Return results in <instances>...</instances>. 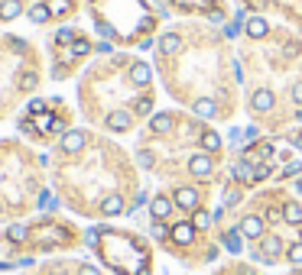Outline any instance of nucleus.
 <instances>
[{"instance_id":"nucleus-1","label":"nucleus","mask_w":302,"mask_h":275,"mask_svg":"<svg viewBox=\"0 0 302 275\" xmlns=\"http://www.w3.org/2000/svg\"><path fill=\"white\" fill-rule=\"evenodd\" d=\"M46 172V152H39L23 136H0V227L26 220L39 207H52Z\"/></svg>"},{"instance_id":"nucleus-2","label":"nucleus","mask_w":302,"mask_h":275,"mask_svg":"<svg viewBox=\"0 0 302 275\" xmlns=\"http://www.w3.org/2000/svg\"><path fill=\"white\" fill-rule=\"evenodd\" d=\"M49 78L46 52L26 33L0 29V127L16 120Z\"/></svg>"},{"instance_id":"nucleus-3","label":"nucleus","mask_w":302,"mask_h":275,"mask_svg":"<svg viewBox=\"0 0 302 275\" xmlns=\"http://www.w3.org/2000/svg\"><path fill=\"white\" fill-rule=\"evenodd\" d=\"M0 243L7 246V253H23L26 259L33 256H49V253H62L68 246L78 243V233L72 224H65L56 214H42L39 220H16V224L4 227Z\"/></svg>"},{"instance_id":"nucleus-4","label":"nucleus","mask_w":302,"mask_h":275,"mask_svg":"<svg viewBox=\"0 0 302 275\" xmlns=\"http://www.w3.org/2000/svg\"><path fill=\"white\" fill-rule=\"evenodd\" d=\"M68 130H72V110L56 94H36L16 117V136H23L33 146H56Z\"/></svg>"},{"instance_id":"nucleus-5","label":"nucleus","mask_w":302,"mask_h":275,"mask_svg":"<svg viewBox=\"0 0 302 275\" xmlns=\"http://www.w3.org/2000/svg\"><path fill=\"white\" fill-rule=\"evenodd\" d=\"M97 52V46L88 39L85 29H78L75 23L56 26L46 36V65H49V81H65L78 72V65H85Z\"/></svg>"},{"instance_id":"nucleus-6","label":"nucleus","mask_w":302,"mask_h":275,"mask_svg":"<svg viewBox=\"0 0 302 275\" xmlns=\"http://www.w3.org/2000/svg\"><path fill=\"white\" fill-rule=\"evenodd\" d=\"M82 10V0H36L30 10L33 26H68Z\"/></svg>"},{"instance_id":"nucleus-7","label":"nucleus","mask_w":302,"mask_h":275,"mask_svg":"<svg viewBox=\"0 0 302 275\" xmlns=\"http://www.w3.org/2000/svg\"><path fill=\"white\" fill-rule=\"evenodd\" d=\"M36 0H0V29H10L13 23H20L30 16Z\"/></svg>"},{"instance_id":"nucleus-8","label":"nucleus","mask_w":302,"mask_h":275,"mask_svg":"<svg viewBox=\"0 0 302 275\" xmlns=\"http://www.w3.org/2000/svg\"><path fill=\"white\" fill-rule=\"evenodd\" d=\"M195 236H198V230H195L192 220H179V224L169 227V239H172L175 246H192Z\"/></svg>"},{"instance_id":"nucleus-9","label":"nucleus","mask_w":302,"mask_h":275,"mask_svg":"<svg viewBox=\"0 0 302 275\" xmlns=\"http://www.w3.org/2000/svg\"><path fill=\"white\" fill-rule=\"evenodd\" d=\"M172 204L179 210H185V214H195L198 204H202V198H198V191H195V188H175L172 191Z\"/></svg>"},{"instance_id":"nucleus-10","label":"nucleus","mask_w":302,"mask_h":275,"mask_svg":"<svg viewBox=\"0 0 302 275\" xmlns=\"http://www.w3.org/2000/svg\"><path fill=\"white\" fill-rule=\"evenodd\" d=\"M156 52L159 58H172L182 52V33H163V36L156 39Z\"/></svg>"},{"instance_id":"nucleus-11","label":"nucleus","mask_w":302,"mask_h":275,"mask_svg":"<svg viewBox=\"0 0 302 275\" xmlns=\"http://www.w3.org/2000/svg\"><path fill=\"white\" fill-rule=\"evenodd\" d=\"M172 130H175V117H172L169 110L153 113V117H149V127H146V133H149V136H169Z\"/></svg>"},{"instance_id":"nucleus-12","label":"nucleus","mask_w":302,"mask_h":275,"mask_svg":"<svg viewBox=\"0 0 302 275\" xmlns=\"http://www.w3.org/2000/svg\"><path fill=\"white\" fill-rule=\"evenodd\" d=\"M189 172L195 175V178H208V175L215 172V159H211V152H195L189 159Z\"/></svg>"},{"instance_id":"nucleus-13","label":"nucleus","mask_w":302,"mask_h":275,"mask_svg":"<svg viewBox=\"0 0 302 275\" xmlns=\"http://www.w3.org/2000/svg\"><path fill=\"white\" fill-rule=\"evenodd\" d=\"M254 256H257L260 262L270 265L273 259H280V256H283V239H280V236H266L263 243H260V250H257Z\"/></svg>"},{"instance_id":"nucleus-14","label":"nucleus","mask_w":302,"mask_h":275,"mask_svg":"<svg viewBox=\"0 0 302 275\" xmlns=\"http://www.w3.org/2000/svg\"><path fill=\"white\" fill-rule=\"evenodd\" d=\"M175 210L172 198H166V194H156V198H149V217L153 220H166Z\"/></svg>"},{"instance_id":"nucleus-15","label":"nucleus","mask_w":302,"mask_h":275,"mask_svg":"<svg viewBox=\"0 0 302 275\" xmlns=\"http://www.w3.org/2000/svg\"><path fill=\"white\" fill-rule=\"evenodd\" d=\"M241 236L244 239H263V217H257V214H247L244 220H241Z\"/></svg>"},{"instance_id":"nucleus-16","label":"nucleus","mask_w":302,"mask_h":275,"mask_svg":"<svg viewBox=\"0 0 302 275\" xmlns=\"http://www.w3.org/2000/svg\"><path fill=\"white\" fill-rule=\"evenodd\" d=\"M250 110H257V113L273 110V94L266 91V87H260V91H254V94H250Z\"/></svg>"},{"instance_id":"nucleus-17","label":"nucleus","mask_w":302,"mask_h":275,"mask_svg":"<svg viewBox=\"0 0 302 275\" xmlns=\"http://www.w3.org/2000/svg\"><path fill=\"white\" fill-rule=\"evenodd\" d=\"M244 33H247L250 39H263L266 33H270V26H266V20H263V16H250V20L244 23Z\"/></svg>"},{"instance_id":"nucleus-18","label":"nucleus","mask_w":302,"mask_h":275,"mask_svg":"<svg viewBox=\"0 0 302 275\" xmlns=\"http://www.w3.org/2000/svg\"><path fill=\"white\" fill-rule=\"evenodd\" d=\"M192 110H195V117L208 120V117H215V113H218V104L211 101V97H198V101L192 104Z\"/></svg>"},{"instance_id":"nucleus-19","label":"nucleus","mask_w":302,"mask_h":275,"mask_svg":"<svg viewBox=\"0 0 302 275\" xmlns=\"http://www.w3.org/2000/svg\"><path fill=\"white\" fill-rule=\"evenodd\" d=\"M198 143H202V152H218V149H221V136L215 130H205L198 136Z\"/></svg>"},{"instance_id":"nucleus-20","label":"nucleus","mask_w":302,"mask_h":275,"mask_svg":"<svg viewBox=\"0 0 302 275\" xmlns=\"http://www.w3.org/2000/svg\"><path fill=\"white\" fill-rule=\"evenodd\" d=\"M215 220H218V214H215V210H195V214H192V224H195V230H208L211 224H215Z\"/></svg>"},{"instance_id":"nucleus-21","label":"nucleus","mask_w":302,"mask_h":275,"mask_svg":"<svg viewBox=\"0 0 302 275\" xmlns=\"http://www.w3.org/2000/svg\"><path fill=\"white\" fill-rule=\"evenodd\" d=\"M224 250L228 253H241L244 250V236H241V230H231V233H224Z\"/></svg>"},{"instance_id":"nucleus-22","label":"nucleus","mask_w":302,"mask_h":275,"mask_svg":"<svg viewBox=\"0 0 302 275\" xmlns=\"http://www.w3.org/2000/svg\"><path fill=\"white\" fill-rule=\"evenodd\" d=\"M283 217H286V224H292V227H299L302 224V204H296V201H289L286 207H283Z\"/></svg>"},{"instance_id":"nucleus-23","label":"nucleus","mask_w":302,"mask_h":275,"mask_svg":"<svg viewBox=\"0 0 302 275\" xmlns=\"http://www.w3.org/2000/svg\"><path fill=\"white\" fill-rule=\"evenodd\" d=\"M234 178L244 181V185L257 181V178H254V165H250V162H237V165H234Z\"/></svg>"},{"instance_id":"nucleus-24","label":"nucleus","mask_w":302,"mask_h":275,"mask_svg":"<svg viewBox=\"0 0 302 275\" xmlns=\"http://www.w3.org/2000/svg\"><path fill=\"white\" fill-rule=\"evenodd\" d=\"M270 175H273V165H270V162H266V165H263V162H257V165H254V178H257V181L270 178Z\"/></svg>"},{"instance_id":"nucleus-25","label":"nucleus","mask_w":302,"mask_h":275,"mask_svg":"<svg viewBox=\"0 0 302 275\" xmlns=\"http://www.w3.org/2000/svg\"><path fill=\"white\" fill-rule=\"evenodd\" d=\"M286 259L292 262V265H302V243H292L289 250H286Z\"/></svg>"},{"instance_id":"nucleus-26","label":"nucleus","mask_w":302,"mask_h":275,"mask_svg":"<svg viewBox=\"0 0 302 275\" xmlns=\"http://www.w3.org/2000/svg\"><path fill=\"white\" fill-rule=\"evenodd\" d=\"M237 201H241V188H228L224 191V207H234Z\"/></svg>"},{"instance_id":"nucleus-27","label":"nucleus","mask_w":302,"mask_h":275,"mask_svg":"<svg viewBox=\"0 0 302 275\" xmlns=\"http://www.w3.org/2000/svg\"><path fill=\"white\" fill-rule=\"evenodd\" d=\"M283 172H286L289 178H292V175H299V172H302V159H292V162H289L286 168H283Z\"/></svg>"},{"instance_id":"nucleus-28","label":"nucleus","mask_w":302,"mask_h":275,"mask_svg":"<svg viewBox=\"0 0 302 275\" xmlns=\"http://www.w3.org/2000/svg\"><path fill=\"white\" fill-rule=\"evenodd\" d=\"M266 220H270V224H280V220H286V217H283L280 207H273V210H266Z\"/></svg>"},{"instance_id":"nucleus-29","label":"nucleus","mask_w":302,"mask_h":275,"mask_svg":"<svg viewBox=\"0 0 302 275\" xmlns=\"http://www.w3.org/2000/svg\"><path fill=\"white\" fill-rule=\"evenodd\" d=\"M292 101H296V104H302V81H296V84H292Z\"/></svg>"},{"instance_id":"nucleus-30","label":"nucleus","mask_w":302,"mask_h":275,"mask_svg":"<svg viewBox=\"0 0 302 275\" xmlns=\"http://www.w3.org/2000/svg\"><path fill=\"white\" fill-rule=\"evenodd\" d=\"M224 33H228V36H237V33H241V23H237V20H234V23H231V26H228V29H224Z\"/></svg>"},{"instance_id":"nucleus-31","label":"nucleus","mask_w":302,"mask_h":275,"mask_svg":"<svg viewBox=\"0 0 302 275\" xmlns=\"http://www.w3.org/2000/svg\"><path fill=\"white\" fill-rule=\"evenodd\" d=\"M208 20H211V23H224V16H221L218 10H211V13H208Z\"/></svg>"},{"instance_id":"nucleus-32","label":"nucleus","mask_w":302,"mask_h":275,"mask_svg":"<svg viewBox=\"0 0 302 275\" xmlns=\"http://www.w3.org/2000/svg\"><path fill=\"white\" fill-rule=\"evenodd\" d=\"M237 275H257V272H254V269H247V265H244V269L237 272Z\"/></svg>"}]
</instances>
